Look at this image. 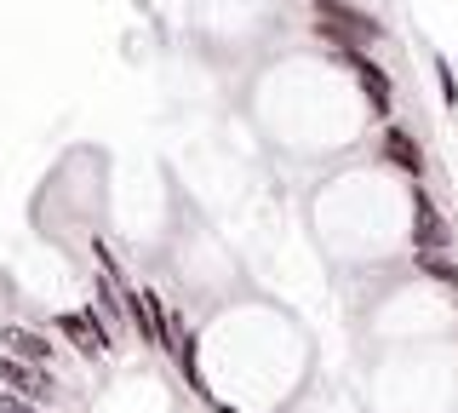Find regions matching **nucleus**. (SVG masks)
I'll return each mask as SVG.
<instances>
[{
    "instance_id": "nucleus-1",
    "label": "nucleus",
    "mask_w": 458,
    "mask_h": 413,
    "mask_svg": "<svg viewBox=\"0 0 458 413\" xmlns=\"http://www.w3.org/2000/svg\"><path fill=\"white\" fill-rule=\"evenodd\" d=\"M310 12H315V35L333 52H367L384 40V23L372 12H361L355 0H315Z\"/></svg>"
},
{
    "instance_id": "nucleus-2",
    "label": "nucleus",
    "mask_w": 458,
    "mask_h": 413,
    "mask_svg": "<svg viewBox=\"0 0 458 413\" xmlns=\"http://www.w3.org/2000/svg\"><path fill=\"white\" fill-rule=\"evenodd\" d=\"M333 58L355 75V87L367 92V104H372V116H378L384 126H390V116H395V81H390V69H384L372 52H333Z\"/></svg>"
},
{
    "instance_id": "nucleus-3",
    "label": "nucleus",
    "mask_w": 458,
    "mask_h": 413,
    "mask_svg": "<svg viewBox=\"0 0 458 413\" xmlns=\"http://www.w3.org/2000/svg\"><path fill=\"white\" fill-rule=\"evenodd\" d=\"M453 247V224L436 212L424 190H412V253H447Z\"/></svg>"
},
{
    "instance_id": "nucleus-4",
    "label": "nucleus",
    "mask_w": 458,
    "mask_h": 413,
    "mask_svg": "<svg viewBox=\"0 0 458 413\" xmlns=\"http://www.w3.org/2000/svg\"><path fill=\"white\" fill-rule=\"evenodd\" d=\"M378 155H384V161L395 167V173H407L412 184L424 178V144H419V138L407 133V126H395V121L384 126V133H378Z\"/></svg>"
},
{
    "instance_id": "nucleus-5",
    "label": "nucleus",
    "mask_w": 458,
    "mask_h": 413,
    "mask_svg": "<svg viewBox=\"0 0 458 413\" xmlns=\"http://www.w3.org/2000/svg\"><path fill=\"white\" fill-rule=\"evenodd\" d=\"M0 384H6L12 396L23 391V402H52V367H29V362H12V356H0Z\"/></svg>"
},
{
    "instance_id": "nucleus-6",
    "label": "nucleus",
    "mask_w": 458,
    "mask_h": 413,
    "mask_svg": "<svg viewBox=\"0 0 458 413\" xmlns=\"http://www.w3.org/2000/svg\"><path fill=\"white\" fill-rule=\"evenodd\" d=\"M0 345H6L12 362H29V367H52L57 362V345L35 327H0Z\"/></svg>"
},
{
    "instance_id": "nucleus-7",
    "label": "nucleus",
    "mask_w": 458,
    "mask_h": 413,
    "mask_svg": "<svg viewBox=\"0 0 458 413\" xmlns=\"http://www.w3.org/2000/svg\"><path fill=\"white\" fill-rule=\"evenodd\" d=\"M57 333L69 339V345H75V356H86V362H98V333H92V310H64V316H57Z\"/></svg>"
},
{
    "instance_id": "nucleus-8",
    "label": "nucleus",
    "mask_w": 458,
    "mask_h": 413,
    "mask_svg": "<svg viewBox=\"0 0 458 413\" xmlns=\"http://www.w3.org/2000/svg\"><path fill=\"white\" fill-rule=\"evenodd\" d=\"M412 264H419V276H429V281H441V288L458 293V264L447 259V253H419Z\"/></svg>"
},
{
    "instance_id": "nucleus-9",
    "label": "nucleus",
    "mask_w": 458,
    "mask_h": 413,
    "mask_svg": "<svg viewBox=\"0 0 458 413\" xmlns=\"http://www.w3.org/2000/svg\"><path fill=\"white\" fill-rule=\"evenodd\" d=\"M436 87H441V104L458 109V75H453V64H447V58H436Z\"/></svg>"
},
{
    "instance_id": "nucleus-10",
    "label": "nucleus",
    "mask_w": 458,
    "mask_h": 413,
    "mask_svg": "<svg viewBox=\"0 0 458 413\" xmlns=\"http://www.w3.org/2000/svg\"><path fill=\"white\" fill-rule=\"evenodd\" d=\"M453 310H458V293H453Z\"/></svg>"
}]
</instances>
